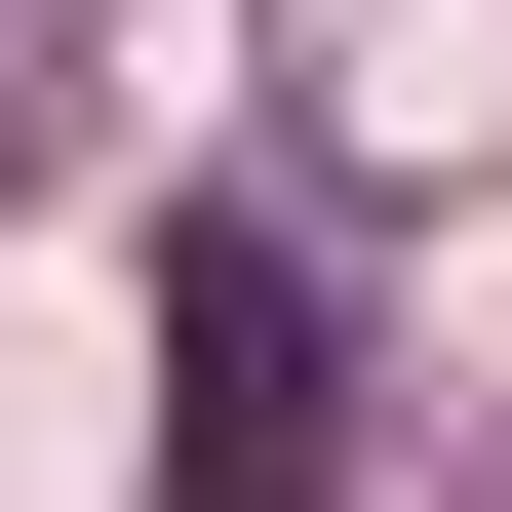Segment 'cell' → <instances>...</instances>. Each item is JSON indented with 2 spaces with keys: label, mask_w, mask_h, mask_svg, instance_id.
<instances>
[{
  "label": "cell",
  "mask_w": 512,
  "mask_h": 512,
  "mask_svg": "<svg viewBox=\"0 0 512 512\" xmlns=\"http://www.w3.org/2000/svg\"><path fill=\"white\" fill-rule=\"evenodd\" d=\"M158 512H355V316H316V237H158Z\"/></svg>",
  "instance_id": "cell-1"
}]
</instances>
